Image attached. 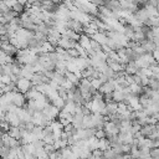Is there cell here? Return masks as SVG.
I'll return each instance as SVG.
<instances>
[{"mask_svg":"<svg viewBox=\"0 0 159 159\" xmlns=\"http://www.w3.org/2000/svg\"><path fill=\"white\" fill-rule=\"evenodd\" d=\"M17 86H19L20 91L25 92V91L29 89V87H30V82H29V80H26V78H21V80H19Z\"/></svg>","mask_w":159,"mask_h":159,"instance_id":"cell-1","label":"cell"},{"mask_svg":"<svg viewBox=\"0 0 159 159\" xmlns=\"http://www.w3.org/2000/svg\"><path fill=\"white\" fill-rule=\"evenodd\" d=\"M45 159H51V158H50V157H46V158H45Z\"/></svg>","mask_w":159,"mask_h":159,"instance_id":"cell-2","label":"cell"}]
</instances>
